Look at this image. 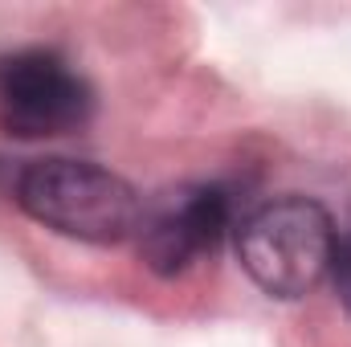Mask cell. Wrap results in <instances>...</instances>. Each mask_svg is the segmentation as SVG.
I'll return each mask as SVG.
<instances>
[{
    "label": "cell",
    "mask_w": 351,
    "mask_h": 347,
    "mask_svg": "<svg viewBox=\"0 0 351 347\" xmlns=\"http://www.w3.org/2000/svg\"><path fill=\"white\" fill-rule=\"evenodd\" d=\"M16 204L37 225L90 246H114L139 233L143 221V200L123 176L66 156L33 160L21 168Z\"/></svg>",
    "instance_id": "6da1fadb"
},
{
    "label": "cell",
    "mask_w": 351,
    "mask_h": 347,
    "mask_svg": "<svg viewBox=\"0 0 351 347\" xmlns=\"http://www.w3.org/2000/svg\"><path fill=\"white\" fill-rule=\"evenodd\" d=\"M241 270L269 298H302L335 261V221L311 196H278L245 213L233 229Z\"/></svg>",
    "instance_id": "7a4b0ae2"
},
{
    "label": "cell",
    "mask_w": 351,
    "mask_h": 347,
    "mask_svg": "<svg viewBox=\"0 0 351 347\" xmlns=\"http://www.w3.org/2000/svg\"><path fill=\"white\" fill-rule=\"evenodd\" d=\"M90 82L53 49H21L0 62V127L16 139H53L86 127Z\"/></svg>",
    "instance_id": "3957f363"
},
{
    "label": "cell",
    "mask_w": 351,
    "mask_h": 347,
    "mask_svg": "<svg viewBox=\"0 0 351 347\" xmlns=\"http://www.w3.org/2000/svg\"><path fill=\"white\" fill-rule=\"evenodd\" d=\"M237 229V204L225 184H196L164 200L152 217L139 221V254L147 270L176 278Z\"/></svg>",
    "instance_id": "277c9868"
},
{
    "label": "cell",
    "mask_w": 351,
    "mask_h": 347,
    "mask_svg": "<svg viewBox=\"0 0 351 347\" xmlns=\"http://www.w3.org/2000/svg\"><path fill=\"white\" fill-rule=\"evenodd\" d=\"M331 282H335V294L343 302V311L351 315V229L339 233L335 241V261H331Z\"/></svg>",
    "instance_id": "5b68a950"
}]
</instances>
